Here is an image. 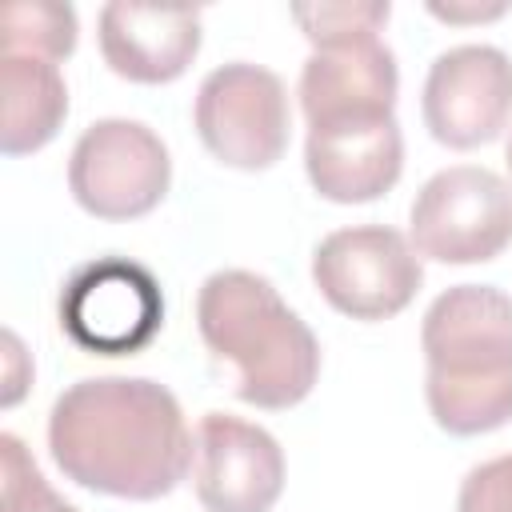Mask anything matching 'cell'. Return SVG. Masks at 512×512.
Wrapping results in <instances>:
<instances>
[{
	"label": "cell",
	"mask_w": 512,
	"mask_h": 512,
	"mask_svg": "<svg viewBox=\"0 0 512 512\" xmlns=\"http://www.w3.org/2000/svg\"><path fill=\"white\" fill-rule=\"evenodd\" d=\"M172 180L164 140L140 120H96L72 148L68 188L100 220H136L152 212Z\"/></svg>",
	"instance_id": "cell-5"
},
{
	"label": "cell",
	"mask_w": 512,
	"mask_h": 512,
	"mask_svg": "<svg viewBox=\"0 0 512 512\" xmlns=\"http://www.w3.org/2000/svg\"><path fill=\"white\" fill-rule=\"evenodd\" d=\"M0 44L4 52L40 56V60H64L76 48V12L68 4L52 0H28L8 4L0 20Z\"/></svg>",
	"instance_id": "cell-15"
},
{
	"label": "cell",
	"mask_w": 512,
	"mask_h": 512,
	"mask_svg": "<svg viewBox=\"0 0 512 512\" xmlns=\"http://www.w3.org/2000/svg\"><path fill=\"white\" fill-rule=\"evenodd\" d=\"M292 20L304 28V36L316 48H332V44H352L364 36H376L380 24L388 20V4L380 0H364V4H296Z\"/></svg>",
	"instance_id": "cell-16"
},
{
	"label": "cell",
	"mask_w": 512,
	"mask_h": 512,
	"mask_svg": "<svg viewBox=\"0 0 512 512\" xmlns=\"http://www.w3.org/2000/svg\"><path fill=\"white\" fill-rule=\"evenodd\" d=\"M304 168L324 200L364 204L384 196L404 168V140L396 116L336 120L308 128Z\"/></svg>",
	"instance_id": "cell-11"
},
{
	"label": "cell",
	"mask_w": 512,
	"mask_h": 512,
	"mask_svg": "<svg viewBox=\"0 0 512 512\" xmlns=\"http://www.w3.org/2000/svg\"><path fill=\"white\" fill-rule=\"evenodd\" d=\"M436 424L480 436L512 420V296L492 284H456L432 300L420 328Z\"/></svg>",
	"instance_id": "cell-2"
},
{
	"label": "cell",
	"mask_w": 512,
	"mask_h": 512,
	"mask_svg": "<svg viewBox=\"0 0 512 512\" xmlns=\"http://www.w3.org/2000/svg\"><path fill=\"white\" fill-rule=\"evenodd\" d=\"M48 448L80 488L156 500L168 496L192 464V436L176 396L156 380L100 376L76 380L56 396Z\"/></svg>",
	"instance_id": "cell-1"
},
{
	"label": "cell",
	"mask_w": 512,
	"mask_h": 512,
	"mask_svg": "<svg viewBox=\"0 0 512 512\" xmlns=\"http://www.w3.org/2000/svg\"><path fill=\"white\" fill-rule=\"evenodd\" d=\"M196 324L208 352L236 364L240 400L292 408L312 392L320 344L264 276L244 268L212 272L196 300Z\"/></svg>",
	"instance_id": "cell-3"
},
{
	"label": "cell",
	"mask_w": 512,
	"mask_h": 512,
	"mask_svg": "<svg viewBox=\"0 0 512 512\" xmlns=\"http://www.w3.org/2000/svg\"><path fill=\"white\" fill-rule=\"evenodd\" d=\"M100 52L124 80L168 84L200 52V12L112 0L100 8Z\"/></svg>",
	"instance_id": "cell-13"
},
{
	"label": "cell",
	"mask_w": 512,
	"mask_h": 512,
	"mask_svg": "<svg viewBox=\"0 0 512 512\" xmlns=\"http://www.w3.org/2000/svg\"><path fill=\"white\" fill-rule=\"evenodd\" d=\"M396 88H400L396 56L380 36L316 48L300 72V104L308 128L336 120L392 116Z\"/></svg>",
	"instance_id": "cell-12"
},
{
	"label": "cell",
	"mask_w": 512,
	"mask_h": 512,
	"mask_svg": "<svg viewBox=\"0 0 512 512\" xmlns=\"http://www.w3.org/2000/svg\"><path fill=\"white\" fill-rule=\"evenodd\" d=\"M412 244L440 264H480L512 244V184L480 164L436 172L412 200Z\"/></svg>",
	"instance_id": "cell-4"
},
{
	"label": "cell",
	"mask_w": 512,
	"mask_h": 512,
	"mask_svg": "<svg viewBox=\"0 0 512 512\" xmlns=\"http://www.w3.org/2000/svg\"><path fill=\"white\" fill-rule=\"evenodd\" d=\"M0 84H4V124H0V148L8 156H24L44 148L68 112V88L52 60L4 52L0 60Z\"/></svg>",
	"instance_id": "cell-14"
},
{
	"label": "cell",
	"mask_w": 512,
	"mask_h": 512,
	"mask_svg": "<svg viewBox=\"0 0 512 512\" xmlns=\"http://www.w3.org/2000/svg\"><path fill=\"white\" fill-rule=\"evenodd\" d=\"M64 332L96 356L140 352L164 324V296L156 276L120 256L76 268L60 292Z\"/></svg>",
	"instance_id": "cell-8"
},
{
	"label": "cell",
	"mask_w": 512,
	"mask_h": 512,
	"mask_svg": "<svg viewBox=\"0 0 512 512\" xmlns=\"http://www.w3.org/2000/svg\"><path fill=\"white\" fill-rule=\"evenodd\" d=\"M456 512H512V452L484 460L464 476Z\"/></svg>",
	"instance_id": "cell-18"
},
{
	"label": "cell",
	"mask_w": 512,
	"mask_h": 512,
	"mask_svg": "<svg viewBox=\"0 0 512 512\" xmlns=\"http://www.w3.org/2000/svg\"><path fill=\"white\" fill-rule=\"evenodd\" d=\"M284 488V452L272 432L228 412L196 428V496L208 512H268Z\"/></svg>",
	"instance_id": "cell-10"
},
{
	"label": "cell",
	"mask_w": 512,
	"mask_h": 512,
	"mask_svg": "<svg viewBox=\"0 0 512 512\" xmlns=\"http://www.w3.org/2000/svg\"><path fill=\"white\" fill-rule=\"evenodd\" d=\"M508 168H512V140H508Z\"/></svg>",
	"instance_id": "cell-19"
},
{
	"label": "cell",
	"mask_w": 512,
	"mask_h": 512,
	"mask_svg": "<svg viewBox=\"0 0 512 512\" xmlns=\"http://www.w3.org/2000/svg\"><path fill=\"white\" fill-rule=\"evenodd\" d=\"M192 116L204 148L232 168H272L288 148V92L284 80L260 64L236 60L212 68Z\"/></svg>",
	"instance_id": "cell-6"
},
{
	"label": "cell",
	"mask_w": 512,
	"mask_h": 512,
	"mask_svg": "<svg viewBox=\"0 0 512 512\" xmlns=\"http://www.w3.org/2000/svg\"><path fill=\"white\" fill-rule=\"evenodd\" d=\"M512 116V60L492 44H460L432 60L424 124L448 148H480Z\"/></svg>",
	"instance_id": "cell-9"
},
{
	"label": "cell",
	"mask_w": 512,
	"mask_h": 512,
	"mask_svg": "<svg viewBox=\"0 0 512 512\" xmlns=\"http://www.w3.org/2000/svg\"><path fill=\"white\" fill-rule=\"evenodd\" d=\"M312 280L336 312L352 320H388L420 292L424 268L396 228L356 224L320 240Z\"/></svg>",
	"instance_id": "cell-7"
},
{
	"label": "cell",
	"mask_w": 512,
	"mask_h": 512,
	"mask_svg": "<svg viewBox=\"0 0 512 512\" xmlns=\"http://www.w3.org/2000/svg\"><path fill=\"white\" fill-rule=\"evenodd\" d=\"M0 488H4V512H76L68 500H60L48 480L40 476V468L32 464L28 448L4 432L0 436Z\"/></svg>",
	"instance_id": "cell-17"
}]
</instances>
